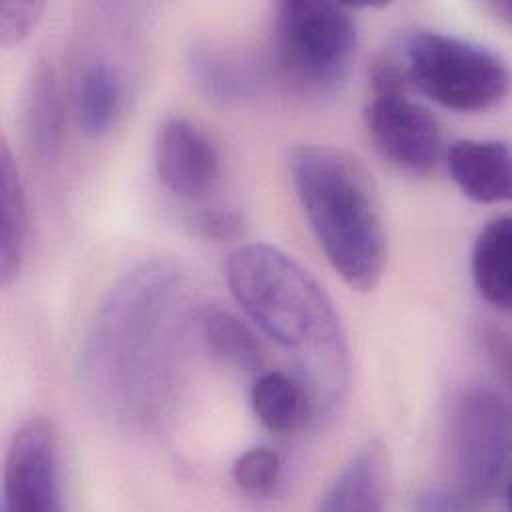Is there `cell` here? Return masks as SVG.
Listing matches in <instances>:
<instances>
[{"label":"cell","mask_w":512,"mask_h":512,"mask_svg":"<svg viewBox=\"0 0 512 512\" xmlns=\"http://www.w3.org/2000/svg\"><path fill=\"white\" fill-rule=\"evenodd\" d=\"M230 294L280 348L294 354L314 406L334 402L348 376V344L338 312L316 278L270 244L236 248L226 262Z\"/></svg>","instance_id":"7a4b0ae2"},{"label":"cell","mask_w":512,"mask_h":512,"mask_svg":"<svg viewBox=\"0 0 512 512\" xmlns=\"http://www.w3.org/2000/svg\"><path fill=\"white\" fill-rule=\"evenodd\" d=\"M490 8H492V12H494L498 18H502L504 22H508V20H510V14H512V4H510V0L492 2V4H490Z\"/></svg>","instance_id":"603a6c76"},{"label":"cell","mask_w":512,"mask_h":512,"mask_svg":"<svg viewBox=\"0 0 512 512\" xmlns=\"http://www.w3.org/2000/svg\"><path fill=\"white\" fill-rule=\"evenodd\" d=\"M450 178L464 196L478 204H500L512 194V156L502 140L464 138L446 154Z\"/></svg>","instance_id":"30bf717a"},{"label":"cell","mask_w":512,"mask_h":512,"mask_svg":"<svg viewBox=\"0 0 512 512\" xmlns=\"http://www.w3.org/2000/svg\"><path fill=\"white\" fill-rule=\"evenodd\" d=\"M386 446L370 440L338 470L326 488L318 510L322 512H378L388 496Z\"/></svg>","instance_id":"8fae6325"},{"label":"cell","mask_w":512,"mask_h":512,"mask_svg":"<svg viewBox=\"0 0 512 512\" xmlns=\"http://www.w3.org/2000/svg\"><path fill=\"white\" fill-rule=\"evenodd\" d=\"M154 166L166 190L192 200L216 184L220 154L202 128L188 118L172 116L156 132Z\"/></svg>","instance_id":"9c48e42d"},{"label":"cell","mask_w":512,"mask_h":512,"mask_svg":"<svg viewBox=\"0 0 512 512\" xmlns=\"http://www.w3.org/2000/svg\"><path fill=\"white\" fill-rule=\"evenodd\" d=\"M292 184L310 230L346 286L370 292L386 268V230L370 170L328 144H298L288 154Z\"/></svg>","instance_id":"3957f363"},{"label":"cell","mask_w":512,"mask_h":512,"mask_svg":"<svg viewBox=\"0 0 512 512\" xmlns=\"http://www.w3.org/2000/svg\"><path fill=\"white\" fill-rule=\"evenodd\" d=\"M366 132L390 164L426 174L442 156V130L434 114L408 94L374 96L362 110Z\"/></svg>","instance_id":"ba28073f"},{"label":"cell","mask_w":512,"mask_h":512,"mask_svg":"<svg viewBox=\"0 0 512 512\" xmlns=\"http://www.w3.org/2000/svg\"><path fill=\"white\" fill-rule=\"evenodd\" d=\"M188 230L202 240L230 242L242 236L244 216L232 208H204L188 216Z\"/></svg>","instance_id":"ffe728a7"},{"label":"cell","mask_w":512,"mask_h":512,"mask_svg":"<svg viewBox=\"0 0 512 512\" xmlns=\"http://www.w3.org/2000/svg\"><path fill=\"white\" fill-rule=\"evenodd\" d=\"M194 320L204 346L220 362L248 372L262 368L264 346L236 312L218 302H206Z\"/></svg>","instance_id":"e0dca14e"},{"label":"cell","mask_w":512,"mask_h":512,"mask_svg":"<svg viewBox=\"0 0 512 512\" xmlns=\"http://www.w3.org/2000/svg\"><path fill=\"white\" fill-rule=\"evenodd\" d=\"M186 66L194 86L222 106L244 104L262 86V76L250 60L212 42L192 44Z\"/></svg>","instance_id":"7c38bea8"},{"label":"cell","mask_w":512,"mask_h":512,"mask_svg":"<svg viewBox=\"0 0 512 512\" xmlns=\"http://www.w3.org/2000/svg\"><path fill=\"white\" fill-rule=\"evenodd\" d=\"M250 408L258 422L276 434L300 430L316 406L306 384L286 372H262L250 386Z\"/></svg>","instance_id":"5bb4252c"},{"label":"cell","mask_w":512,"mask_h":512,"mask_svg":"<svg viewBox=\"0 0 512 512\" xmlns=\"http://www.w3.org/2000/svg\"><path fill=\"white\" fill-rule=\"evenodd\" d=\"M44 2L38 0H2L0 2V44L12 48L24 42L36 28Z\"/></svg>","instance_id":"44dd1931"},{"label":"cell","mask_w":512,"mask_h":512,"mask_svg":"<svg viewBox=\"0 0 512 512\" xmlns=\"http://www.w3.org/2000/svg\"><path fill=\"white\" fill-rule=\"evenodd\" d=\"M358 26L350 6L326 0H284L272 22V54L282 80L298 94L338 92L352 70Z\"/></svg>","instance_id":"277c9868"},{"label":"cell","mask_w":512,"mask_h":512,"mask_svg":"<svg viewBox=\"0 0 512 512\" xmlns=\"http://www.w3.org/2000/svg\"><path fill=\"white\" fill-rule=\"evenodd\" d=\"M0 190V280L2 286H10L26 258L30 222L26 188L6 138L0 142Z\"/></svg>","instance_id":"4fadbf2b"},{"label":"cell","mask_w":512,"mask_h":512,"mask_svg":"<svg viewBox=\"0 0 512 512\" xmlns=\"http://www.w3.org/2000/svg\"><path fill=\"white\" fill-rule=\"evenodd\" d=\"M182 274L164 258L130 268L100 304L82 354L96 404L124 424H152L170 404L182 332Z\"/></svg>","instance_id":"6da1fadb"},{"label":"cell","mask_w":512,"mask_h":512,"mask_svg":"<svg viewBox=\"0 0 512 512\" xmlns=\"http://www.w3.org/2000/svg\"><path fill=\"white\" fill-rule=\"evenodd\" d=\"M2 510H62L60 442L48 418H28L14 430L4 458Z\"/></svg>","instance_id":"52a82bcc"},{"label":"cell","mask_w":512,"mask_h":512,"mask_svg":"<svg viewBox=\"0 0 512 512\" xmlns=\"http://www.w3.org/2000/svg\"><path fill=\"white\" fill-rule=\"evenodd\" d=\"M400 64L410 86L456 112L490 110L510 88L508 64L496 52L436 30L408 34Z\"/></svg>","instance_id":"5b68a950"},{"label":"cell","mask_w":512,"mask_h":512,"mask_svg":"<svg viewBox=\"0 0 512 512\" xmlns=\"http://www.w3.org/2000/svg\"><path fill=\"white\" fill-rule=\"evenodd\" d=\"M474 508L472 502L456 488H424L412 496V510L418 512H456V510H470Z\"/></svg>","instance_id":"7402d4cb"},{"label":"cell","mask_w":512,"mask_h":512,"mask_svg":"<svg viewBox=\"0 0 512 512\" xmlns=\"http://www.w3.org/2000/svg\"><path fill=\"white\" fill-rule=\"evenodd\" d=\"M512 424L508 402L488 386L462 392L454 406L452 448L458 490L474 508L510 494Z\"/></svg>","instance_id":"8992f818"},{"label":"cell","mask_w":512,"mask_h":512,"mask_svg":"<svg viewBox=\"0 0 512 512\" xmlns=\"http://www.w3.org/2000/svg\"><path fill=\"white\" fill-rule=\"evenodd\" d=\"M472 278L486 302L508 312L512 306V220L508 214L484 224L472 246Z\"/></svg>","instance_id":"9a60e30c"},{"label":"cell","mask_w":512,"mask_h":512,"mask_svg":"<svg viewBox=\"0 0 512 512\" xmlns=\"http://www.w3.org/2000/svg\"><path fill=\"white\" fill-rule=\"evenodd\" d=\"M124 104V82L106 58L84 62L74 84V112L88 136L106 134L118 120Z\"/></svg>","instance_id":"2e32d148"},{"label":"cell","mask_w":512,"mask_h":512,"mask_svg":"<svg viewBox=\"0 0 512 512\" xmlns=\"http://www.w3.org/2000/svg\"><path fill=\"white\" fill-rule=\"evenodd\" d=\"M24 130L30 150L40 160H50L60 152L64 138V106L58 76L50 62L36 66L28 82Z\"/></svg>","instance_id":"ac0fdd59"},{"label":"cell","mask_w":512,"mask_h":512,"mask_svg":"<svg viewBox=\"0 0 512 512\" xmlns=\"http://www.w3.org/2000/svg\"><path fill=\"white\" fill-rule=\"evenodd\" d=\"M282 474V460L276 450L266 446H254L244 450L232 462L234 484L250 494L270 492Z\"/></svg>","instance_id":"d6986e66"}]
</instances>
